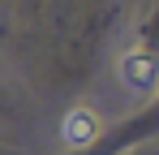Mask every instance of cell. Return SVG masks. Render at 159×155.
<instances>
[{
  "mask_svg": "<svg viewBox=\"0 0 159 155\" xmlns=\"http://www.w3.org/2000/svg\"><path fill=\"white\" fill-rule=\"evenodd\" d=\"M95 134H99V116H95L90 108H69V116L60 121V138H65V147H90Z\"/></svg>",
  "mask_w": 159,
  "mask_h": 155,
  "instance_id": "obj_1",
  "label": "cell"
},
{
  "mask_svg": "<svg viewBox=\"0 0 159 155\" xmlns=\"http://www.w3.org/2000/svg\"><path fill=\"white\" fill-rule=\"evenodd\" d=\"M120 78H125V86H133V91H151L155 86V56L151 52H129L120 60Z\"/></svg>",
  "mask_w": 159,
  "mask_h": 155,
  "instance_id": "obj_2",
  "label": "cell"
}]
</instances>
